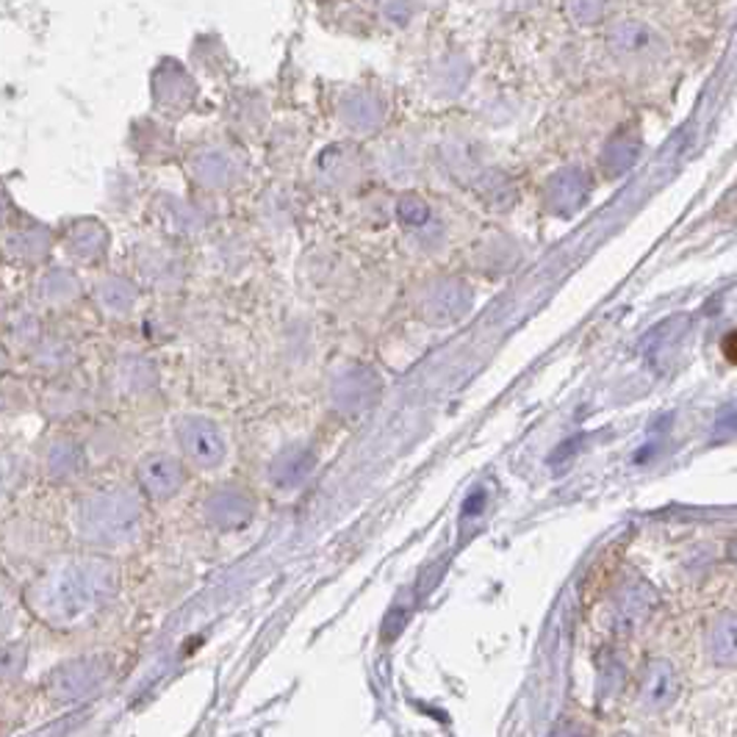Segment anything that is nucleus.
<instances>
[{"instance_id":"20e7f679","label":"nucleus","mask_w":737,"mask_h":737,"mask_svg":"<svg viewBox=\"0 0 737 737\" xmlns=\"http://www.w3.org/2000/svg\"><path fill=\"white\" fill-rule=\"evenodd\" d=\"M12 253L23 261H39L45 253H48V233H42L39 228H28L20 230L17 236H12L9 242Z\"/></svg>"},{"instance_id":"1a4fd4ad","label":"nucleus","mask_w":737,"mask_h":737,"mask_svg":"<svg viewBox=\"0 0 737 737\" xmlns=\"http://www.w3.org/2000/svg\"><path fill=\"white\" fill-rule=\"evenodd\" d=\"M619 737H632V735H619Z\"/></svg>"},{"instance_id":"423d86ee","label":"nucleus","mask_w":737,"mask_h":737,"mask_svg":"<svg viewBox=\"0 0 737 737\" xmlns=\"http://www.w3.org/2000/svg\"><path fill=\"white\" fill-rule=\"evenodd\" d=\"M7 211H9V200H7V194H3V189H0V225H3V219H7Z\"/></svg>"},{"instance_id":"7ed1b4c3","label":"nucleus","mask_w":737,"mask_h":737,"mask_svg":"<svg viewBox=\"0 0 737 737\" xmlns=\"http://www.w3.org/2000/svg\"><path fill=\"white\" fill-rule=\"evenodd\" d=\"M75 294V278L67 269H48L37 283V297L42 305H59Z\"/></svg>"},{"instance_id":"0eeeda50","label":"nucleus","mask_w":737,"mask_h":737,"mask_svg":"<svg viewBox=\"0 0 737 737\" xmlns=\"http://www.w3.org/2000/svg\"><path fill=\"white\" fill-rule=\"evenodd\" d=\"M549 737H585L583 732H576V729H558L555 735H549Z\"/></svg>"},{"instance_id":"f03ea898","label":"nucleus","mask_w":737,"mask_h":737,"mask_svg":"<svg viewBox=\"0 0 737 737\" xmlns=\"http://www.w3.org/2000/svg\"><path fill=\"white\" fill-rule=\"evenodd\" d=\"M45 471H48V478H56V480H67L73 478V474H78V469H81V453H78V446L73 444V441H53V444L45 449Z\"/></svg>"},{"instance_id":"6e6552de","label":"nucleus","mask_w":737,"mask_h":737,"mask_svg":"<svg viewBox=\"0 0 737 737\" xmlns=\"http://www.w3.org/2000/svg\"><path fill=\"white\" fill-rule=\"evenodd\" d=\"M0 366H3V353H0Z\"/></svg>"},{"instance_id":"f257e3e1","label":"nucleus","mask_w":737,"mask_h":737,"mask_svg":"<svg viewBox=\"0 0 737 737\" xmlns=\"http://www.w3.org/2000/svg\"><path fill=\"white\" fill-rule=\"evenodd\" d=\"M638 694L649 710H665V707L674 704L676 696H679V679H676L674 665L665 663V660H655V663L646 665Z\"/></svg>"},{"instance_id":"39448f33","label":"nucleus","mask_w":737,"mask_h":737,"mask_svg":"<svg viewBox=\"0 0 737 737\" xmlns=\"http://www.w3.org/2000/svg\"><path fill=\"white\" fill-rule=\"evenodd\" d=\"M20 480V460L12 453H0V494L12 491Z\"/></svg>"}]
</instances>
